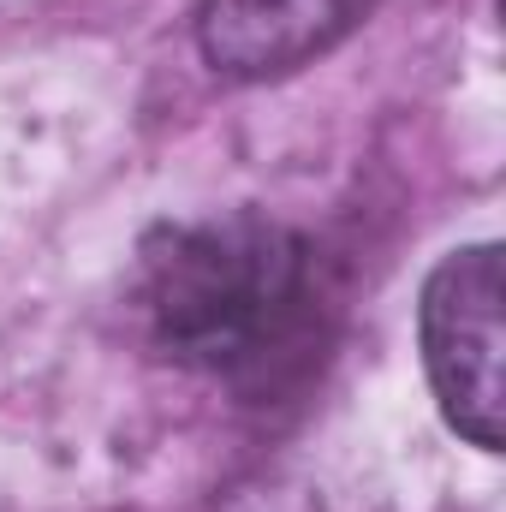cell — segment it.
Masks as SVG:
<instances>
[{
    "label": "cell",
    "instance_id": "cell-1",
    "mask_svg": "<svg viewBox=\"0 0 506 512\" xmlns=\"http://www.w3.org/2000/svg\"><path fill=\"white\" fill-rule=\"evenodd\" d=\"M143 316L173 364L262 399L304 376L322 340L316 251L256 209L167 227L143 245Z\"/></svg>",
    "mask_w": 506,
    "mask_h": 512
},
{
    "label": "cell",
    "instance_id": "cell-3",
    "mask_svg": "<svg viewBox=\"0 0 506 512\" xmlns=\"http://www.w3.org/2000/svg\"><path fill=\"white\" fill-rule=\"evenodd\" d=\"M376 0H197V48L221 78L268 84L340 48Z\"/></svg>",
    "mask_w": 506,
    "mask_h": 512
},
{
    "label": "cell",
    "instance_id": "cell-2",
    "mask_svg": "<svg viewBox=\"0 0 506 512\" xmlns=\"http://www.w3.org/2000/svg\"><path fill=\"white\" fill-rule=\"evenodd\" d=\"M423 364L441 399V417L483 453L506 441L501 382V245H471L435 262L423 286Z\"/></svg>",
    "mask_w": 506,
    "mask_h": 512
}]
</instances>
